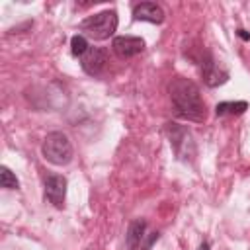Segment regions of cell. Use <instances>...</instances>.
Returning <instances> with one entry per match:
<instances>
[{"mask_svg": "<svg viewBox=\"0 0 250 250\" xmlns=\"http://www.w3.org/2000/svg\"><path fill=\"white\" fill-rule=\"evenodd\" d=\"M199 250H209V242H203V244L199 246Z\"/></svg>", "mask_w": 250, "mask_h": 250, "instance_id": "obj_16", "label": "cell"}, {"mask_svg": "<svg viewBox=\"0 0 250 250\" xmlns=\"http://www.w3.org/2000/svg\"><path fill=\"white\" fill-rule=\"evenodd\" d=\"M145 236H146V223H145L143 219H135V221L129 225L127 234H125L127 250H137V248H141Z\"/></svg>", "mask_w": 250, "mask_h": 250, "instance_id": "obj_10", "label": "cell"}, {"mask_svg": "<svg viewBox=\"0 0 250 250\" xmlns=\"http://www.w3.org/2000/svg\"><path fill=\"white\" fill-rule=\"evenodd\" d=\"M133 18L137 21H148V23H162L164 21V10L156 2H141L133 8Z\"/></svg>", "mask_w": 250, "mask_h": 250, "instance_id": "obj_9", "label": "cell"}, {"mask_svg": "<svg viewBox=\"0 0 250 250\" xmlns=\"http://www.w3.org/2000/svg\"><path fill=\"white\" fill-rule=\"evenodd\" d=\"M111 49L119 59H131L145 51V41L135 35H119L111 41Z\"/></svg>", "mask_w": 250, "mask_h": 250, "instance_id": "obj_5", "label": "cell"}, {"mask_svg": "<svg viewBox=\"0 0 250 250\" xmlns=\"http://www.w3.org/2000/svg\"><path fill=\"white\" fill-rule=\"evenodd\" d=\"M88 49H90V45H88V41H86L84 35H72V39H70V51H72L74 57H82Z\"/></svg>", "mask_w": 250, "mask_h": 250, "instance_id": "obj_13", "label": "cell"}, {"mask_svg": "<svg viewBox=\"0 0 250 250\" xmlns=\"http://www.w3.org/2000/svg\"><path fill=\"white\" fill-rule=\"evenodd\" d=\"M80 29L90 37V39H96V41H104V39H109L115 29H117V14L113 10H104V12H98L90 18H86L82 23H80Z\"/></svg>", "mask_w": 250, "mask_h": 250, "instance_id": "obj_3", "label": "cell"}, {"mask_svg": "<svg viewBox=\"0 0 250 250\" xmlns=\"http://www.w3.org/2000/svg\"><path fill=\"white\" fill-rule=\"evenodd\" d=\"M154 240H158V232H146V236H145V240L141 244V250H150Z\"/></svg>", "mask_w": 250, "mask_h": 250, "instance_id": "obj_14", "label": "cell"}, {"mask_svg": "<svg viewBox=\"0 0 250 250\" xmlns=\"http://www.w3.org/2000/svg\"><path fill=\"white\" fill-rule=\"evenodd\" d=\"M66 195V178L61 174H51L45 178V197L57 209H62Z\"/></svg>", "mask_w": 250, "mask_h": 250, "instance_id": "obj_7", "label": "cell"}, {"mask_svg": "<svg viewBox=\"0 0 250 250\" xmlns=\"http://www.w3.org/2000/svg\"><path fill=\"white\" fill-rule=\"evenodd\" d=\"M236 33H238V37H240V39H244V41H250V33H248L246 29H238Z\"/></svg>", "mask_w": 250, "mask_h": 250, "instance_id": "obj_15", "label": "cell"}, {"mask_svg": "<svg viewBox=\"0 0 250 250\" xmlns=\"http://www.w3.org/2000/svg\"><path fill=\"white\" fill-rule=\"evenodd\" d=\"M0 184H2V188H6V189H18V186H20L16 174H14L10 168H6V166L0 168Z\"/></svg>", "mask_w": 250, "mask_h": 250, "instance_id": "obj_12", "label": "cell"}, {"mask_svg": "<svg viewBox=\"0 0 250 250\" xmlns=\"http://www.w3.org/2000/svg\"><path fill=\"white\" fill-rule=\"evenodd\" d=\"M170 100L180 117L201 123L205 119V104L201 100L199 88L195 82L184 76H176L170 82Z\"/></svg>", "mask_w": 250, "mask_h": 250, "instance_id": "obj_1", "label": "cell"}, {"mask_svg": "<svg viewBox=\"0 0 250 250\" xmlns=\"http://www.w3.org/2000/svg\"><path fill=\"white\" fill-rule=\"evenodd\" d=\"M199 64H201V74H203V80H205L207 86L215 88V86H221V84L227 82L229 72L219 68V64L213 61V57L209 53H205V59H201Z\"/></svg>", "mask_w": 250, "mask_h": 250, "instance_id": "obj_8", "label": "cell"}, {"mask_svg": "<svg viewBox=\"0 0 250 250\" xmlns=\"http://www.w3.org/2000/svg\"><path fill=\"white\" fill-rule=\"evenodd\" d=\"M107 62V53L102 47H90L82 57H80V66L86 74L90 76H98L102 74V70L105 68Z\"/></svg>", "mask_w": 250, "mask_h": 250, "instance_id": "obj_6", "label": "cell"}, {"mask_svg": "<svg viewBox=\"0 0 250 250\" xmlns=\"http://www.w3.org/2000/svg\"><path fill=\"white\" fill-rule=\"evenodd\" d=\"M43 156L55 166H64L72 160V143L62 131H53L43 141Z\"/></svg>", "mask_w": 250, "mask_h": 250, "instance_id": "obj_2", "label": "cell"}, {"mask_svg": "<svg viewBox=\"0 0 250 250\" xmlns=\"http://www.w3.org/2000/svg\"><path fill=\"white\" fill-rule=\"evenodd\" d=\"M246 107H248L246 102H221L217 104L215 113L217 115H240L246 111Z\"/></svg>", "mask_w": 250, "mask_h": 250, "instance_id": "obj_11", "label": "cell"}, {"mask_svg": "<svg viewBox=\"0 0 250 250\" xmlns=\"http://www.w3.org/2000/svg\"><path fill=\"white\" fill-rule=\"evenodd\" d=\"M166 135L170 139V145L180 160H191L195 154V145L191 141V133L178 123H166Z\"/></svg>", "mask_w": 250, "mask_h": 250, "instance_id": "obj_4", "label": "cell"}]
</instances>
